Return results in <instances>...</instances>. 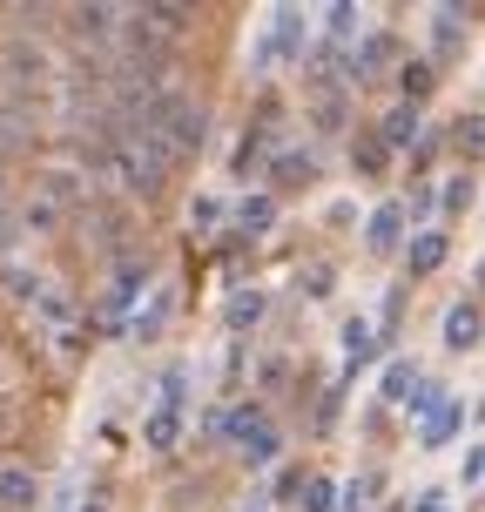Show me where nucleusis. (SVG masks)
<instances>
[{"instance_id": "40", "label": "nucleus", "mask_w": 485, "mask_h": 512, "mask_svg": "<svg viewBox=\"0 0 485 512\" xmlns=\"http://www.w3.org/2000/svg\"><path fill=\"white\" fill-rule=\"evenodd\" d=\"M283 378H290V358H263L256 364V384H263V391H277Z\"/></svg>"}, {"instance_id": "25", "label": "nucleus", "mask_w": 485, "mask_h": 512, "mask_svg": "<svg viewBox=\"0 0 485 512\" xmlns=\"http://www.w3.org/2000/svg\"><path fill=\"white\" fill-rule=\"evenodd\" d=\"M169 317H176V290H169V283H155L149 304L135 310V331H128V337H135V344H155V337L169 331Z\"/></svg>"}, {"instance_id": "34", "label": "nucleus", "mask_w": 485, "mask_h": 512, "mask_svg": "<svg viewBox=\"0 0 485 512\" xmlns=\"http://www.w3.org/2000/svg\"><path fill=\"white\" fill-rule=\"evenodd\" d=\"M304 512H344V486L331 472H310L304 479Z\"/></svg>"}, {"instance_id": "9", "label": "nucleus", "mask_w": 485, "mask_h": 512, "mask_svg": "<svg viewBox=\"0 0 485 512\" xmlns=\"http://www.w3.org/2000/svg\"><path fill=\"white\" fill-rule=\"evenodd\" d=\"M405 243H411L405 196H384V203L364 216V256H405Z\"/></svg>"}, {"instance_id": "19", "label": "nucleus", "mask_w": 485, "mask_h": 512, "mask_svg": "<svg viewBox=\"0 0 485 512\" xmlns=\"http://www.w3.org/2000/svg\"><path fill=\"white\" fill-rule=\"evenodd\" d=\"M263 310H270V290H230V297H223V331L236 337V344H250V331L256 324H263Z\"/></svg>"}, {"instance_id": "14", "label": "nucleus", "mask_w": 485, "mask_h": 512, "mask_svg": "<svg viewBox=\"0 0 485 512\" xmlns=\"http://www.w3.org/2000/svg\"><path fill=\"white\" fill-rule=\"evenodd\" d=\"M465 41H472V14L465 7H432V61L438 68L465 61Z\"/></svg>"}, {"instance_id": "22", "label": "nucleus", "mask_w": 485, "mask_h": 512, "mask_svg": "<svg viewBox=\"0 0 485 512\" xmlns=\"http://www.w3.org/2000/svg\"><path fill=\"white\" fill-rule=\"evenodd\" d=\"M438 81H445V68H438L432 54H405V68H398V102L425 108L438 95Z\"/></svg>"}, {"instance_id": "18", "label": "nucleus", "mask_w": 485, "mask_h": 512, "mask_svg": "<svg viewBox=\"0 0 485 512\" xmlns=\"http://www.w3.org/2000/svg\"><path fill=\"white\" fill-rule=\"evenodd\" d=\"M378 135H384V142H391L398 155H411L418 142H425V135H432V122H425V108H411V102H391V108L378 115Z\"/></svg>"}, {"instance_id": "36", "label": "nucleus", "mask_w": 485, "mask_h": 512, "mask_svg": "<svg viewBox=\"0 0 485 512\" xmlns=\"http://www.w3.org/2000/svg\"><path fill=\"white\" fill-rule=\"evenodd\" d=\"M398 331H405V283H391V297H384V310H378V344L391 351L398 344ZM398 358V351H391Z\"/></svg>"}, {"instance_id": "12", "label": "nucleus", "mask_w": 485, "mask_h": 512, "mask_svg": "<svg viewBox=\"0 0 485 512\" xmlns=\"http://www.w3.org/2000/svg\"><path fill=\"white\" fill-rule=\"evenodd\" d=\"M438 337H445V351H485V304L479 297H459V304L438 317Z\"/></svg>"}, {"instance_id": "13", "label": "nucleus", "mask_w": 485, "mask_h": 512, "mask_svg": "<svg viewBox=\"0 0 485 512\" xmlns=\"http://www.w3.org/2000/svg\"><path fill=\"white\" fill-rule=\"evenodd\" d=\"M465 425H472V411H465V398L452 391V398H445V405H438L425 425H411V452H445V445H452Z\"/></svg>"}, {"instance_id": "10", "label": "nucleus", "mask_w": 485, "mask_h": 512, "mask_svg": "<svg viewBox=\"0 0 485 512\" xmlns=\"http://www.w3.org/2000/svg\"><path fill=\"white\" fill-rule=\"evenodd\" d=\"M344 162H351V176H358V182H384V176H391V162H398V149L378 135V122H358V135L344 142Z\"/></svg>"}, {"instance_id": "38", "label": "nucleus", "mask_w": 485, "mask_h": 512, "mask_svg": "<svg viewBox=\"0 0 485 512\" xmlns=\"http://www.w3.org/2000/svg\"><path fill=\"white\" fill-rule=\"evenodd\" d=\"M277 75V48H270V34H256V48H250V81H270Z\"/></svg>"}, {"instance_id": "5", "label": "nucleus", "mask_w": 485, "mask_h": 512, "mask_svg": "<svg viewBox=\"0 0 485 512\" xmlns=\"http://www.w3.org/2000/svg\"><path fill=\"white\" fill-rule=\"evenodd\" d=\"M277 115H283V102L263 95V102H256V122H243V135H236V149H230V176L236 182H250V176L270 169V155H277Z\"/></svg>"}, {"instance_id": "15", "label": "nucleus", "mask_w": 485, "mask_h": 512, "mask_svg": "<svg viewBox=\"0 0 485 512\" xmlns=\"http://www.w3.org/2000/svg\"><path fill=\"white\" fill-rule=\"evenodd\" d=\"M0 512H41V472L27 459H0Z\"/></svg>"}, {"instance_id": "32", "label": "nucleus", "mask_w": 485, "mask_h": 512, "mask_svg": "<svg viewBox=\"0 0 485 512\" xmlns=\"http://www.w3.org/2000/svg\"><path fill=\"white\" fill-rule=\"evenodd\" d=\"M223 216H236L223 196H209V189H203V196H189V230H196V236H216V230H223Z\"/></svg>"}, {"instance_id": "8", "label": "nucleus", "mask_w": 485, "mask_h": 512, "mask_svg": "<svg viewBox=\"0 0 485 512\" xmlns=\"http://www.w3.org/2000/svg\"><path fill=\"white\" fill-rule=\"evenodd\" d=\"M317 176H324V155L317 149H297V142H283L277 155H270V169H263V189L270 196H304V189H317Z\"/></svg>"}, {"instance_id": "24", "label": "nucleus", "mask_w": 485, "mask_h": 512, "mask_svg": "<svg viewBox=\"0 0 485 512\" xmlns=\"http://www.w3.org/2000/svg\"><path fill=\"white\" fill-rule=\"evenodd\" d=\"M351 95H358V88H331V95H317V102H310V128L351 142V135H358V128H351Z\"/></svg>"}, {"instance_id": "43", "label": "nucleus", "mask_w": 485, "mask_h": 512, "mask_svg": "<svg viewBox=\"0 0 485 512\" xmlns=\"http://www.w3.org/2000/svg\"><path fill=\"white\" fill-rule=\"evenodd\" d=\"M472 283H479V290H485V263H479V270H472Z\"/></svg>"}, {"instance_id": "20", "label": "nucleus", "mask_w": 485, "mask_h": 512, "mask_svg": "<svg viewBox=\"0 0 485 512\" xmlns=\"http://www.w3.org/2000/svg\"><path fill=\"white\" fill-rule=\"evenodd\" d=\"M425 391V364L418 358H384L378 371V405H411Z\"/></svg>"}, {"instance_id": "3", "label": "nucleus", "mask_w": 485, "mask_h": 512, "mask_svg": "<svg viewBox=\"0 0 485 512\" xmlns=\"http://www.w3.org/2000/svg\"><path fill=\"white\" fill-rule=\"evenodd\" d=\"M142 128H155V135L176 149V162H189V155H203V142H209V102H196V95L176 81V88L155 95V108H149Z\"/></svg>"}, {"instance_id": "6", "label": "nucleus", "mask_w": 485, "mask_h": 512, "mask_svg": "<svg viewBox=\"0 0 485 512\" xmlns=\"http://www.w3.org/2000/svg\"><path fill=\"white\" fill-rule=\"evenodd\" d=\"M391 68H405V41H398L391 27H364V41L351 48V61H344V81H351V88H378Z\"/></svg>"}, {"instance_id": "1", "label": "nucleus", "mask_w": 485, "mask_h": 512, "mask_svg": "<svg viewBox=\"0 0 485 512\" xmlns=\"http://www.w3.org/2000/svg\"><path fill=\"white\" fill-rule=\"evenodd\" d=\"M176 169H182L176 149H169V142H162L155 128H128L122 142L108 149V182L122 189L128 203H142V209H149L155 196L169 189V176H176Z\"/></svg>"}, {"instance_id": "4", "label": "nucleus", "mask_w": 485, "mask_h": 512, "mask_svg": "<svg viewBox=\"0 0 485 512\" xmlns=\"http://www.w3.org/2000/svg\"><path fill=\"white\" fill-rule=\"evenodd\" d=\"M149 290H155V263H149V256H142V263H122V270L108 277V290L95 297L88 324H102L108 337H128V331H135V310L149 304Z\"/></svg>"}, {"instance_id": "17", "label": "nucleus", "mask_w": 485, "mask_h": 512, "mask_svg": "<svg viewBox=\"0 0 485 512\" xmlns=\"http://www.w3.org/2000/svg\"><path fill=\"white\" fill-rule=\"evenodd\" d=\"M34 149H41V115L0 102V162H21V155H34Z\"/></svg>"}, {"instance_id": "31", "label": "nucleus", "mask_w": 485, "mask_h": 512, "mask_svg": "<svg viewBox=\"0 0 485 512\" xmlns=\"http://www.w3.org/2000/svg\"><path fill=\"white\" fill-rule=\"evenodd\" d=\"M405 216H411V236L438 223V189L432 182H405Z\"/></svg>"}, {"instance_id": "29", "label": "nucleus", "mask_w": 485, "mask_h": 512, "mask_svg": "<svg viewBox=\"0 0 485 512\" xmlns=\"http://www.w3.org/2000/svg\"><path fill=\"white\" fill-rule=\"evenodd\" d=\"M182 445V411H149L142 418V452H176Z\"/></svg>"}, {"instance_id": "16", "label": "nucleus", "mask_w": 485, "mask_h": 512, "mask_svg": "<svg viewBox=\"0 0 485 512\" xmlns=\"http://www.w3.org/2000/svg\"><path fill=\"white\" fill-rule=\"evenodd\" d=\"M277 216H283L277 196H270V189H250V196L236 203V216H230V236H243V243H263V236L277 230Z\"/></svg>"}, {"instance_id": "33", "label": "nucleus", "mask_w": 485, "mask_h": 512, "mask_svg": "<svg viewBox=\"0 0 485 512\" xmlns=\"http://www.w3.org/2000/svg\"><path fill=\"white\" fill-rule=\"evenodd\" d=\"M155 411H189V364H169L155 378Z\"/></svg>"}, {"instance_id": "23", "label": "nucleus", "mask_w": 485, "mask_h": 512, "mask_svg": "<svg viewBox=\"0 0 485 512\" xmlns=\"http://www.w3.org/2000/svg\"><path fill=\"white\" fill-rule=\"evenodd\" d=\"M445 149L459 155L465 169H479V162H485V108H465V115H452V128H445Z\"/></svg>"}, {"instance_id": "35", "label": "nucleus", "mask_w": 485, "mask_h": 512, "mask_svg": "<svg viewBox=\"0 0 485 512\" xmlns=\"http://www.w3.org/2000/svg\"><path fill=\"white\" fill-rule=\"evenodd\" d=\"M297 283H304V297H310V304H331V297H337V270L324 263V256H310L304 270H297Z\"/></svg>"}, {"instance_id": "41", "label": "nucleus", "mask_w": 485, "mask_h": 512, "mask_svg": "<svg viewBox=\"0 0 485 512\" xmlns=\"http://www.w3.org/2000/svg\"><path fill=\"white\" fill-rule=\"evenodd\" d=\"M445 499H452L445 486H425V492H411V506H405V512H445Z\"/></svg>"}, {"instance_id": "37", "label": "nucleus", "mask_w": 485, "mask_h": 512, "mask_svg": "<svg viewBox=\"0 0 485 512\" xmlns=\"http://www.w3.org/2000/svg\"><path fill=\"white\" fill-rule=\"evenodd\" d=\"M142 14H149V21L162 27V34H169V41H176L182 27L196 21V7H182V0H149V7H142Z\"/></svg>"}, {"instance_id": "28", "label": "nucleus", "mask_w": 485, "mask_h": 512, "mask_svg": "<svg viewBox=\"0 0 485 512\" xmlns=\"http://www.w3.org/2000/svg\"><path fill=\"white\" fill-rule=\"evenodd\" d=\"M324 14V41H337V48H358L364 27H358V7L351 0H331V7H317Z\"/></svg>"}, {"instance_id": "30", "label": "nucleus", "mask_w": 485, "mask_h": 512, "mask_svg": "<svg viewBox=\"0 0 485 512\" xmlns=\"http://www.w3.org/2000/svg\"><path fill=\"white\" fill-rule=\"evenodd\" d=\"M0 290H7L14 304H41V297H48V277H34L27 263H0Z\"/></svg>"}, {"instance_id": "44", "label": "nucleus", "mask_w": 485, "mask_h": 512, "mask_svg": "<svg viewBox=\"0 0 485 512\" xmlns=\"http://www.w3.org/2000/svg\"><path fill=\"white\" fill-rule=\"evenodd\" d=\"M0 203H7V182H0Z\"/></svg>"}, {"instance_id": "39", "label": "nucleus", "mask_w": 485, "mask_h": 512, "mask_svg": "<svg viewBox=\"0 0 485 512\" xmlns=\"http://www.w3.org/2000/svg\"><path fill=\"white\" fill-rule=\"evenodd\" d=\"M459 486H485V438H479V445H465V459H459Z\"/></svg>"}, {"instance_id": "42", "label": "nucleus", "mask_w": 485, "mask_h": 512, "mask_svg": "<svg viewBox=\"0 0 485 512\" xmlns=\"http://www.w3.org/2000/svg\"><path fill=\"white\" fill-rule=\"evenodd\" d=\"M75 512H108V492H102V486H95V492H88V499H81V506H75Z\"/></svg>"}, {"instance_id": "27", "label": "nucleus", "mask_w": 485, "mask_h": 512, "mask_svg": "<svg viewBox=\"0 0 485 512\" xmlns=\"http://www.w3.org/2000/svg\"><path fill=\"white\" fill-rule=\"evenodd\" d=\"M472 196H479L472 169H452V176H445V189H438V223H459L465 209H472Z\"/></svg>"}, {"instance_id": "26", "label": "nucleus", "mask_w": 485, "mask_h": 512, "mask_svg": "<svg viewBox=\"0 0 485 512\" xmlns=\"http://www.w3.org/2000/svg\"><path fill=\"white\" fill-rule=\"evenodd\" d=\"M61 223H68V209L54 203V196L41 189V182H34V189L21 196V230H27V236H54Z\"/></svg>"}, {"instance_id": "11", "label": "nucleus", "mask_w": 485, "mask_h": 512, "mask_svg": "<svg viewBox=\"0 0 485 512\" xmlns=\"http://www.w3.org/2000/svg\"><path fill=\"white\" fill-rule=\"evenodd\" d=\"M337 351H344V364H337V384H358V371L364 364H378V324H371V317H344V331H337Z\"/></svg>"}, {"instance_id": "21", "label": "nucleus", "mask_w": 485, "mask_h": 512, "mask_svg": "<svg viewBox=\"0 0 485 512\" xmlns=\"http://www.w3.org/2000/svg\"><path fill=\"white\" fill-rule=\"evenodd\" d=\"M445 256H452V236H445V230H418L405 243V256H398V263H405V283H425Z\"/></svg>"}, {"instance_id": "2", "label": "nucleus", "mask_w": 485, "mask_h": 512, "mask_svg": "<svg viewBox=\"0 0 485 512\" xmlns=\"http://www.w3.org/2000/svg\"><path fill=\"white\" fill-rule=\"evenodd\" d=\"M203 432H209V438H230L236 459L250 465V472H277V465H283V432L270 425L263 398H250V405H230V411H209Z\"/></svg>"}, {"instance_id": "7", "label": "nucleus", "mask_w": 485, "mask_h": 512, "mask_svg": "<svg viewBox=\"0 0 485 512\" xmlns=\"http://www.w3.org/2000/svg\"><path fill=\"white\" fill-rule=\"evenodd\" d=\"M270 48H277V68H297L304 75L310 68V54H317V27H310L304 7H270Z\"/></svg>"}]
</instances>
